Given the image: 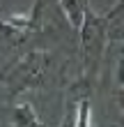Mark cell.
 <instances>
[{"instance_id":"3957f363","label":"cell","mask_w":124,"mask_h":127,"mask_svg":"<svg viewBox=\"0 0 124 127\" xmlns=\"http://www.w3.org/2000/svg\"><path fill=\"white\" fill-rule=\"evenodd\" d=\"M57 5H60L64 19L69 21V26L74 28V30H81L85 16L90 14V5H87V0H57Z\"/></svg>"},{"instance_id":"8992f818","label":"cell","mask_w":124,"mask_h":127,"mask_svg":"<svg viewBox=\"0 0 124 127\" xmlns=\"http://www.w3.org/2000/svg\"><path fill=\"white\" fill-rule=\"evenodd\" d=\"M115 99H117L120 109H122V113H124V88H120V90H117V95H115Z\"/></svg>"},{"instance_id":"277c9868","label":"cell","mask_w":124,"mask_h":127,"mask_svg":"<svg viewBox=\"0 0 124 127\" xmlns=\"http://www.w3.org/2000/svg\"><path fill=\"white\" fill-rule=\"evenodd\" d=\"M92 120V104L87 97L76 102V127H90Z\"/></svg>"},{"instance_id":"6da1fadb","label":"cell","mask_w":124,"mask_h":127,"mask_svg":"<svg viewBox=\"0 0 124 127\" xmlns=\"http://www.w3.org/2000/svg\"><path fill=\"white\" fill-rule=\"evenodd\" d=\"M51 63V53L46 51H30L16 63L7 65L0 72V83L9 88L12 95L23 90H37L46 79V69Z\"/></svg>"},{"instance_id":"5b68a950","label":"cell","mask_w":124,"mask_h":127,"mask_svg":"<svg viewBox=\"0 0 124 127\" xmlns=\"http://www.w3.org/2000/svg\"><path fill=\"white\" fill-rule=\"evenodd\" d=\"M115 81L120 88H124V56L117 60V67H115Z\"/></svg>"},{"instance_id":"7a4b0ae2","label":"cell","mask_w":124,"mask_h":127,"mask_svg":"<svg viewBox=\"0 0 124 127\" xmlns=\"http://www.w3.org/2000/svg\"><path fill=\"white\" fill-rule=\"evenodd\" d=\"M9 123L12 127H46V123L39 118V113L35 111L30 102H18L9 106Z\"/></svg>"}]
</instances>
